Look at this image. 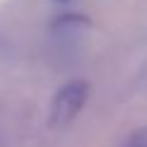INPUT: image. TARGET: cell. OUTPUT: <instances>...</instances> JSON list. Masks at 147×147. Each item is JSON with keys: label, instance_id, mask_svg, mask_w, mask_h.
<instances>
[{"label": "cell", "instance_id": "1", "mask_svg": "<svg viewBox=\"0 0 147 147\" xmlns=\"http://www.w3.org/2000/svg\"><path fill=\"white\" fill-rule=\"evenodd\" d=\"M89 96V82L87 80H70L60 87L51 99L48 109V125L51 128H65L80 116Z\"/></svg>", "mask_w": 147, "mask_h": 147}, {"label": "cell", "instance_id": "2", "mask_svg": "<svg viewBox=\"0 0 147 147\" xmlns=\"http://www.w3.org/2000/svg\"><path fill=\"white\" fill-rule=\"evenodd\" d=\"M121 147H147V128H140V130L130 133Z\"/></svg>", "mask_w": 147, "mask_h": 147}, {"label": "cell", "instance_id": "3", "mask_svg": "<svg viewBox=\"0 0 147 147\" xmlns=\"http://www.w3.org/2000/svg\"><path fill=\"white\" fill-rule=\"evenodd\" d=\"M56 3H68V0H56Z\"/></svg>", "mask_w": 147, "mask_h": 147}]
</instances>
